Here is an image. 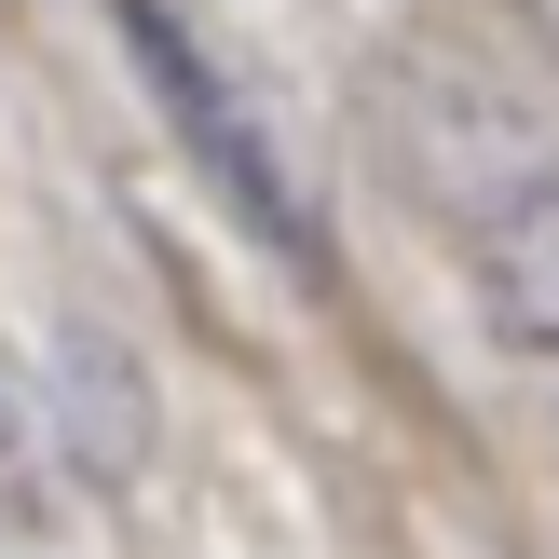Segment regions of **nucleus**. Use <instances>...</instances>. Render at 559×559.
Wrapping results in <instances>:
<instances>
[{
    "label": "nucleus",
    "instance_id": "nucleus-2",
    "mask_svg": "<svg viewBox=\"0 0 559 559\" xmlns=\"http://www.w3.org/2000/svg\"><path fill=\"white\" fill-rule=\"evenodd\" d=\"M0 519H41V451H27L14 396H0Z\"/></svg>",
    "mask_w": 559,
    "mask_h": 559
},
{
    "label": "nucleus",
    "instance_id": "nucleus-1",
    "mask_svg": "<svg viewBox=\"0 0 559 559\" xmlns=\"http://www.w3.org/2000/svg\"><path fill=\"white\" fill-rule=\"evenodd\" d=\"M96 14H109V41H123L136 96L178 123V151H191V164H205V191H218V205H233L287 273H328V218H314V191H300L287 136H273V123H260V96H246V82L178 27V0H96Z\"/></svg>",
    "mask_w": 559,
    "mask_h": 559
}]
</instances>
